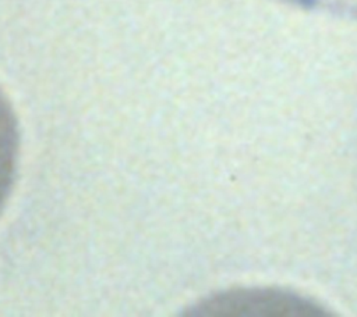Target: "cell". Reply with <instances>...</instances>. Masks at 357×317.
<instances>
[{
	"label": "cell",
	"instance_id": "1",
	"mask_svg": "<svg viewBox=\"0 0 357 317\" xmlns=\"http://www.w3.org/2000/svg\"><path fill=\"white\" fill-rule=\"evenodd\" d=\"M18 158V128L14 111L0 90V211L14 184Z\"/></svg>",
	"mask_w": 357,
	"mask_h": 317
}]
</instances>
